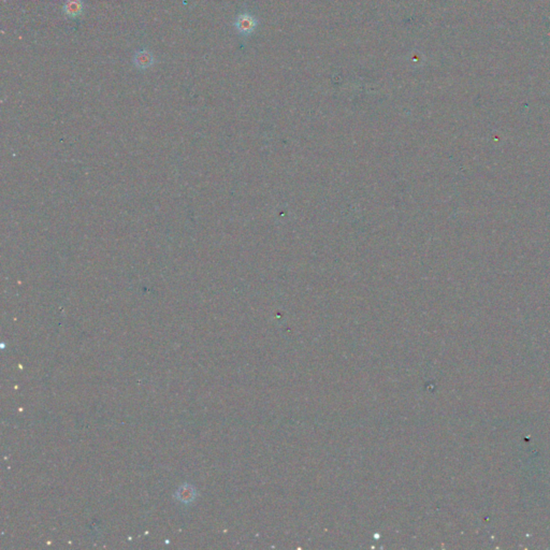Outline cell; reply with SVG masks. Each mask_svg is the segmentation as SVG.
I'll use <instances>...</instances> for the list:
<instances>
[{
    "mask_svg": "<svg viewBox=\"0 0 550 550\" xmlns=\"http://www.w3.org/2000/svg\"><path fill=\"white\" fill-rule=\"evenodd\" d=\"M259 21L257 20L256 16H254L251 13L244 12L238 15V18L235 19L234 27L240 35L242 36H251L252 33L256 30L258 26Z\"/></svg>",
    "mask_w": 550,
    "mask_h": 550,
    "instance_id": "cell-1",
    "label": "cell"
},
{
    "mask_svg": "<svg viewBox=\"0 0 550 550\" xmlns=\"http://www.w3.org/2000/svg\"><path fill=\"white\" fill-rule=\"evenodd\" d=\"M133 63L135 67L139 68V69H142V70L147 69V68H149L152 65H153L154 57L151 54V52H148V51H145V49L139 51V52L134 54Z\"/></svg>",
    "mask_w": 550,
    "mask_h": 550,
    "instance_id": "cell-2",
    "label": "cell"
},
{
    "mask_svg": "<svg viewBox=\"0 0 550 550\" xmlns=\"http://www.w3.org/2000/svg\"><path fill=\"white\" fill-rule=\"evenodd\" d=\"M83 11V4L81 0H67L64 6V12L70 18H77Z\"/></svg>",
    "mask_w": 550,
    "mask_h": 550,
    "instance_id": "cell-3",
    "label": "cell"
}]
</instances>
